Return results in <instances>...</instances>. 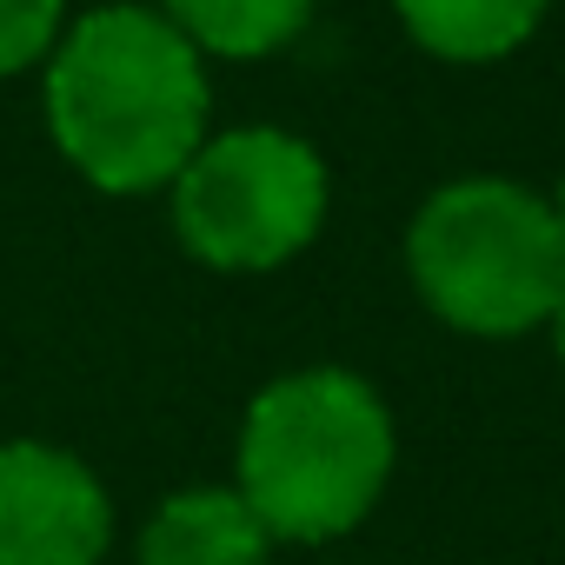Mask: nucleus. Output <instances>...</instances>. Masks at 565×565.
<instances>
[{"label": "nucleus", "mask_w": 565, "mask_h": 565, "mask_svg": "<svg viewBox=\"0 0 565 565\" xmlns=\"http://www.w3.org/2000/svg\"><path fill=\"white\" fill-rule=\"evenodd\" d=\"M47 134L100 193H153L206 140V54L160 8L81 14L47 54Z\"/></svg>", "instance_id": "1"}, {"label": "nucleus", "mask_w": 565, "mask_h": 565, "mask_svg": "<svg viewBox=\"0 0 565 565\" xmlns=\"http://www.w3.org/2000/svg\"><path fill=\"white\" fill-rule=\"evenodd\" d=\"M399 459L386 399L347 366H307L253 393L239 419V499L273 539L327 545L366 525Z\"/></svg>", "instance_id": "2"}, {"label": "nucleus", "mask_w": 565, "mask_h": 565, "mask_svg": "<svg viewBox=\"0 0 565 565\" xmlns=\"http://www.w3.org/2000/svg\"><path fill=\"white\" fill-rule=\"evenodd\" d=\"M413 294L472 340L545 327L565 294V226L525 180L472 173L439 186L406 226Z\"/></svg>", "instance_id": "3"}, {"label": "nucleus", "mask_w": 565, "mask_h": 565, "mask_svg": "<svg viewBox=\"0 0 565 565\" xmlns=\"http://www.w3.org/2000/svg\"><path fill=\"white\" fill-rule=\"evenodd\" d=\"M327 160L287 127H226L173 173V233L200 266L273 273L327 226Z\"/></svg>", "instance_id": "4"}, {"label": "nucleus", "mask_w": 565, "mask_h": 565, "mask_svg": "<svg viewBox=\"0 0 565 565\" xmlns=\"http://www.w3.org/2000/svg\"><path fill=\"white\" fill-rule=\"evenodd\" d=\"M114 499L87 459L47 439L0 446V565H100Z\"/></svg>", "instance_id": "5"}, {"label": "nucleus", "mask_w": 565, "mask_h": 565, "mask_svg": "<svg viewBox=\"0 0 565 565\" xmlns=\"http://www.w3.org/2000/svg\"><path fill=\"white\" fill-rule=\"evenodd\" d=\"M273 532L239 499V486H186L153 505L140 532V565H266Z\"/></svg>", "instance_id": "6"}, {"label": "nucleus", "mask_w": 565, "mask_h": 565, "mask_svg": "<svg viewBox=\"0 0 565 565\" xmlns=\"http://www.w3.org/2000/svg\"><path fill=\"white\" fill-rule=\"evenodd\" d=\"M393 8L433 61L486 67V61L519 54L539 34L552 0H393Z\"/></svg>", "instance_id": "7"}, {"label": "nucleus", "mask_w": 565, "mask_h": 565, "mask_svg": "<svg viewBox=\"0 0 565 565\" xmlns=\"http://www.w3.org/2000/svg\"><path fill=\"white\" fill-rule=\"evenodd\" d=\"M320 0H160V14L220 61H266L307 34Z\"/></svg>", "instance_id": "8"}, {"label": "nucleus", "mask_w": 565, "mask_h": 565, "mask_svg": "<svg viewBox=\"0 0 565 565\" xmlns=\"http://www.w3.org/2000/svg\"><path fill=\"white\" fill-rule=\"evenodd\" d=\"M61 21H67V0H0V81L47 61L54 41L67 34Z\"/></svg>", "instance_id": "9"}, {"label": "nucleus", "mask_w": 565, "mask_h": 565, "mask_svg": "<svg viewBox=\"0 0 565 565\" xmlns=\"http://www.w3.org/2000/svg\"><path fill=\"white\" fill-rule=\"evenodd\" d=\"M545 327H552V347H558V360H565V294H558V307L545 313Z\"/></svg>", "instance_id": "10"}, {"label": "nucleus", "mask_w": 565, "mask_h": 565, "mask_svg": "<svg viewBox=\"0 0 565 565\" xmlns=\"http://www.w3.org/2000/svg\"><path fill=\"white\" fill-rule=\"evenodd\" d=\"M552 213H558V226H565V180H558V193H552Z\"/></svg>", "instance_id": "11"}]
</instances>
